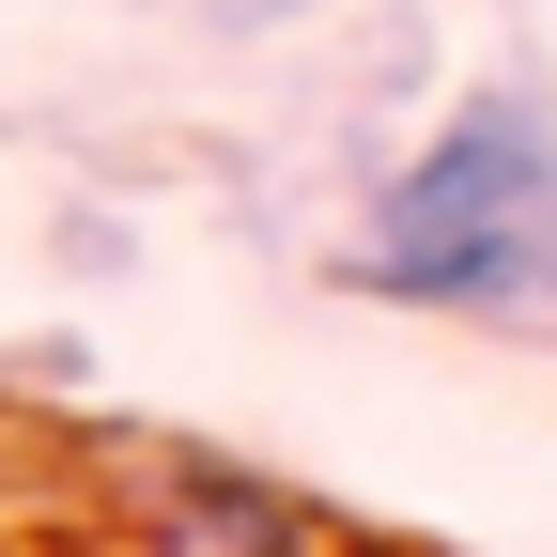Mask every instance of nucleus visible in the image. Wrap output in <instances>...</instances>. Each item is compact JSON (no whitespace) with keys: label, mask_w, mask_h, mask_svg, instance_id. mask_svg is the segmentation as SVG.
<instances>
[{"label":"nucleus","mask_w":557,"mask_h":557,"mask_svg":"<svg viewBox=\"0 0 557 557\" xmlns=\"http://www.w3.org/2000/svg\"><path fill=\"white\" fill-rule=\"evenodd\" d=\"M357 295L449 310V325H557V94L480 78L434 109L403 171H372Z\"/></svg>","instance_id":"nucleus-1"}]
</instances>
